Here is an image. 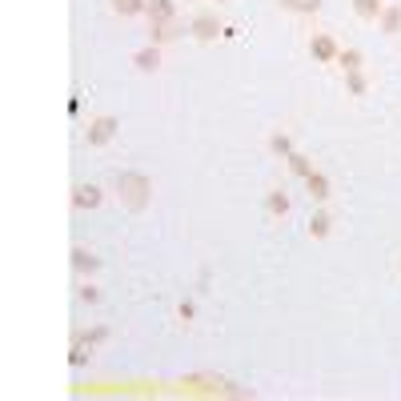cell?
I'll return each instance as SVG.
<instances>
[{
    "instance_id": "2e32d148",
    "label": "cell",
    "mask_w": 401,
    "mask_h": 401,
    "mask_svg": "<svg viewBox=\"0 0 401 401\" xmlns=\"http://www.w3.org/2000/svg\"><path fill=\"white\" fill-rule=\"evenodd\" d=\"M73 265H76V269H80V273H85V269H88V273H92V269H97V257H92V253H88L85 249V245H76V249H73Z\"/></svg>"
},
{
    "instance_id": "ac0fdd59",
    "label": "cell",
    "mask_w": 401,
    "mask_h": 401,
    "mask_svg": "<svg viewBox=\"0 0 401 401\" xmlns=\"http://www.w3.org/2000/svg\"><path fill=\"white\" fill-rule=\"evenodd\" d=\"M285 161H289V169H293L297 176H309V173H313V164H309V157H301V152H289Z\"/></svg>"
},
{
    "instance_id": "6da1fadb",
    "label": "cell",
    "mask_w": 401,
    "mask_h": 401,
    "mask_svg": "<svg viewBox=\"0 0 401 401\" xmlns=\"http://www.w3.org/2000/svg\"><path fill=\"white\" fill-rule=\"evenodd\" d=\"M116 188H121V200H125L128 209H145L149 205V176H140V173H121L116 176Z\"/></svg>"
},
{
    "instance_id": "7c38bea8",
    "label": "cell",
    "mask_w": 401,
    "mask_h": 401,
    "mask_svg": "<svg viewBox=\"0 0 401 401\" xmlns=\"http://www.w3.org/2000/svg\"><path fill=\"white\" fill-rule=\"evenodd\" d=\"M285 13H301V16H313L321 8V0H277Z\"/></svg>"
},
{
    "instance_id": "7a4b0ae2",
    "label": "cell",
    "mask_w": 401,
    "mask_h": 401,
    "mask_svg": "<svg viewBox=\"0 0 401 401\" xmlns=\"http://www.w3.org/2000/svg\"><path fill=\"white\" fill-rule=\"evenodd\" d=\"M113 133H116V116H97V121H92V125H88V145H92V149H100V145H109V140H113Z\"/></svg>"
},
{
    "instance_id": "9a60e30c",
    "label": "cell",
    "mask_w": 401,
    "mask_h": 401,
    "mask_svg": "<svg viewBox=\"0 0 401 401\" xmlns=\"http://www.w3.org/2000/svg\"><path fill=\"white\" fill-rule=\"evenodd\" d=\"M337 64L345 68V73H361V52H357V49H341L337 52Z\"/></svg>"
},
{
    "instance_id": "5b68a950",
    "label": "cell",
    "mask_w": 401,
    "mask_h": 401,
    "mask_svg": "<svg viewBox=\"0 0 401 401\" xmlns=\"http://www.w3.org/2000/svg\"><path fill=\"white\" fill-rule=\"evenodd\" d=\"M145 13H149L152 25H169V20H176V4H173V0H149V8H145Z\"/></svg>"
},
{
    "instance_id": "8fae6325",
    "label": "cell",
    "mask_w": 401,
    "mask_h": 401,
    "mask_svg": "<svg viewBox=\"0 0 401 401\" xmlns=\"http://www.w3.org/2000/svg\"><path fill=\"white\" fill-rule=\"evenodd\" d=\"M305 185H309V197H313V200H325L329 197V176L325 173H309V176H305Z\"/></svg>"
},
{
    "instance_id": "ba28073f",
    "label": "cell",
    "mask_w": 401,
    "mask_h": 401,
    "mask_svg": "<svg viewBox=\"0 0 401 401\" xmlns=\"http://www.w3.org/2000/svg\"><path fill=\"white\" fill-rule=\"evenodd\" d=\"M377 28H381L385 37H393V32H401V8H393V4H389L385 13L377 16Z\"/></svg>"
},
{
    "instance_id": "603a6c76",
    "label": "cell",
    "mask_w": 401,
    "mask_h": 401,
    "mask_svg": "<svg viewBox=\"0 0 401 401\" xmlns=\"http://www.w3.org/2000/svg\"><path fill=\"white\" fill-rule=\"evenodd\" d=\"M100 297V293H97V289H92V285H85V289H80V301H88V305H92V301H97Z\"/></svg>"
},
{
    "instance_id": "8992f818",
    "label": "cell",
    "mask_w": 401,
    "mask_h": 401,
    "mask_svg": "<svg viewBox=\"0 0 401 401\" xmlns=\"http://www.w3.org/2000/svg\"><path fill=\"white\" fill-rule=\"evenodd\" d=\"M73 205L76 209H97L100 205V188L97 185H76L73 188Z\"/></svg>"
},
{
    "instance_id": "30bf717a",
    "label": "cell",
    "mask_w": 401,
    "mask_h": 401,
    "mask_svg": "<svg viewBox=\"0 0 401 401\" xmlns=\"http://www.w3.org/2000/svg\"><path fill=\"white\" fill-rule=\"evenodd\" d=\"M133 64H137L140 73H152V68L161 64V52H157V44H149V49H140L137 56H133Z\"/></svg>"
},
{
    "instance_id": "ffe728a7",
    "label": "cell",
    "mask_w": 401,
    "mask_h": 401,
    "mask_svg": "<svg viewBox=\"0 0 401 401\" xmlns=\"http://www.w3.org/2000/svg\"><path fill=\"white\" fill-rule=\"evenodd\" d=\"M345 88H349L353 97H361L369 85H365V76H361V73H345Z\"/></svg>"
},
{
    "instance_id": "e0dca14e",
    "label": "cell",
    "mask_w": 401,
    "mask_h": 401,
    "mask_svg": "<svg viewBox=\"0 0 401 401\" xmlns=\"http://www.w3.org/2000/svg\"><path fill=\"white\" fill-rule=\"evenodd\" d=\"M113 8L121 16H137V13H145V8H149V0H113Z\"/></svg>"
},
{
    "instance_id": "52a82bcc",
    "label": "cell",
    "mask_w": 401,
    "mask_h": 401,
    "mask_svg": "<svg viewBox=\"0 0 401 401\" xmlns=\"http://www.w3.org/2000/svg\"><path fill=\"white\" fill-rule=\"evenodd\" d=\"M353 13L361 16V20H373L377 25V16L385 13V0H353Z\"/></svg>"
},
{
    "instance_id": "cb8c5ba5",
    "label": "cell",
    "mask_w": 401,
    "mask_h": 401,
    "mask_svg": "<svg viewBox=\"0 0 401 401\" xmlns=\"http://www.w3.org/2000/svg\"><path fill=\"white\" fill-rule=\"evenodd\" d=\"M217 4H225V0H217Z\"/></svg>"
},
{
    "instance_id": "9c48e42d",
    "label": "cell",
    "mask_w": 401,
    "mask_h": 401,
    "mask_svg": "<svg viewBox=\"0 0 401 401\" xmlns=\"http://www.w3.org/2000/svg\"><path fill=\"white\" fill-rule=\"evenodd\" d=\"M181 37V25H176V20H169V25H152L149 28V40L152 44H164V40H176Z\"/></svg>"
},
{
    "instance_id": "d6986e66",
    "label": "cell",
    "mask_w": 401,
    "mask_h": 401,
    "mask_svg": "<svg viewBox=\"0 0 401 401\" xmlns=\"http://www.w3.org/2000/svg\"><path fill=\"white\" fill-rule=\"evenodd\" d=\"M269 149H273V152H277V157H289V152H293V140H289V137H285V133H277V137H273V140H269Z\"/></svg>"
},
{
    "instance_id": "4fadbf2b",
    "label": "cell",
    "mask_w": 401,
    "mask_h": 401,
    "mask_svg": "<svg viewBox=\"0 0 401 401\" xmlns=\"http://www.w3.org/2000/svg\"><path fill=\"white\" fill-rule=\"evenodd\" d=\"M329 225H333V217H329V213H313V217H309V237L325 241L329 237Z\"/></svg>"
},
{
    "instance_id": "5bb4252c",
    "label": "cell",
    "mask_w": 401,
    "mask_h": 401,
    "mask_svg": "<svg viewBox=\"0 0 401 401\" xmlns=\"http://www.w3.org/2000/svg\"><path fill=\"white\" fill-rule=\"evenodd\" d=\"M265 209H269V217H285V213H289V197H285V188H277V193H269V200H265Z\"/></svg>"
},
{
    "instance_id": "3957f363",
    "label": "cell",
    "mask_w": 401,
    "mask_h": 401,
    "mask_svg": "<svg viewBox=\"0 0 401 401\" xmlns=\"http://www.w3.org/2000/svg\"><path fill=\"white\" fill-rule=\"evenodd\" d=\"M188 32H193V37H197V40H217V37H221V32H225V28L217 25V16H213V13H200L197 20L188 25Z\"/></svg>"
},
{
    "instance_id": "7402d4cb",
    "label": "cell",
    "mask_w": 401,
    "mask_h": 401,
    "mask_svg": "<svg viewBox=\"0 0 401 401\" xmlns=\"http://www.w3.org/2000/svg\"><path fill=\"white\" fill-rule=\"evenodd\" d=\"M68 361H73V365H85V361H88V353H85V341H76V345H73V353H68Z\"/></svg>"
},
{
    "instance_id": "44dd1931",
    "label": "cell",
    "mask_w": 401,
    "mask_h": 401,
    "mask_svg": "<svg viewBox=\"0 0 401 401\" xmlns=\"http://www.w3.org/2000/svg\"><path fill=\"white\" fill-rule=\"evenodd\" d=\"M104 337H109V329H104V325H97V329H92V333H80V337H76V341H85L88 349H92V345H100V341H104Z\"/></svg>"
},
{
    "instance_id": "277c9868",
    "label": "cell",
    "mask_w": 401,
    "mask_h": 401,
    "mask_svg": "<svg viewBox=\"0 0 401 401\" xmlns=\"http://www.w3.org/2000/svg\"><path fill=\"white\" fill-rule=\"evenodd\" d=\"M309 52H313V61H321V64H333L337 61V40L333 37H325V32H321V37H313L309 40Z\"/></svg>"
}]
</instances>
